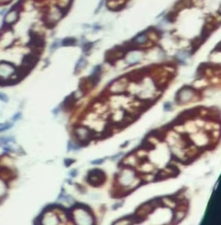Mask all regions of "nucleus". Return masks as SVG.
<instances>
[{"instance_id": "6e6552de", "label": "nucleus", "mask_w": 221, "mask_h": 225, "mask_svg": "<svg viewBox=\"0 0 221 225\" xmlns=\"http://www.w3.org/2000/svg\"><path fill=\"white\" fill-rule=\"evenodd\" d=\"M13 127V124L11 122H5V123H1L0 124V132L6 131L8 129H11Z\"/></svg>"}, {"instance_id": "f03ea898", "label": "nucleus", "mask_w": 221, "mask_h": 225, "mask_svg": "<svg viewBox=\"0 0 221 225\" xmlns=\"http://www.w3.org/2000/svg\"><path fill=\"white\" fill-rule=\"evenodd\" d=\"M106 180L104 173L100 169H92L89 171L87 176V182L92 186H100Z\"/></svg>"}, {"instance_id": "20e7f679", "label": "nucleus", "mask_w": 221, "mask_h": 225, "mask_svg": "<svg viewBox=\"0 0 221 225\" xmlns=\"http://www.w3.org/2000/svg\"><path fill=\"white\" fill-rule=\"evenodd\" d=\"M7 193V184L5 180L0 179V199H3Z\"/></svg>"}, {"instance_id": "2eb2a0df", "label": "nucleus", "mask_w": 221, "mask_h": 225, "mask_svg": "<svg viewBox=\"0 0 221 225\" xmlns=\"http://www.w3.org/2000/svg\"><path fill=\"white\" fill-rule=\"evenodd\" d=\"M91 48H92V44H90V43H86V44L84 46V48H84L85 51H87V50H89Z\"/></svg>"}, {"instance_id": "ddd939ff", "label": "nucleus", "mask_w": 221, "mask_h": 225, "mask_svg": "<svg viewBox=\"0 0 221 225\" xmlns=\"http://www.w3.org/2000/svg\"><path fill=\"white\" fill-rule=\"evenodd\" d=\"M8 11V9L7 8H2L1 10H0V17H4L5 14Z\"/></svg>"}, {"instance_id": "4468645a", "label": "nucleus", "mask_w": 221, "mask_h": 225, "mask_svg": "<svg viewBox=\"0 0 221 225\" xmlns=\"http://www.w3.org/2000/svg\"><path fill=\"white\" fill-rule=\"evenodd\" d=\"M164 109H166L167 111H169V110H170V109H172V106H171V104H170L169 103H165V105H164Z\"/></svg>"}, {"instance_id": "f8f14e48", "label": "nucleus", "mask_w": 221, "mask_h": 225, "mask_svg": "<svg viewBox=\"0 0 221 225\" xmlns=\"http://www.w3.org/2000/svg\"><path fill=\"white\" fill-rule=\"evenodd\" d=\"M74 161H75L74 160H72V159H66L65 161H64V162H65V165L67 167H69V166L72 165Z\"/></svg>"}, {"instance_id": "423d86ee", "label": "nucleus", "mask_w": 221, "mask_h": 225, "mask_svg": "<svg viewBox=\"0 0 221 225\" xmlns=\"http://www.w3.org/2000/svg\"><path fill=\"white\" fill-rule=\"evenodd\" d=\"M141 148H144L146 150H151V149H154L155 148V146L154 144H152V142H150L148 139H145L143 140V144L141 145Z\"/></svg>"}, {"instance_id": "f3484780", "label": "nucleus", "mask_w": 221, "mask_h": 225, "mask_svg": "<svg viewBox=\"0 0 221 225\" xmlns=\"http://www.w3.org/2000/svg\"><path fill=\"white\" fill-rule=\"evenodd\" d=\"M70 175H71L72 177H75V176L77 175V171H76V170H73Z\"/></svg>"}, {"instance_id": "9d476101", "label": "nucleus", "mask_w": 221, "mask_h": 225, "mask_svg": "<svg viewBox=\"0 0 221 225\" xmlns=\"http://www.w3.org/2000/svg\"><path fill=\"white\" fill-rule=\"evenodd\" d=\"M0 101H2V102H4V103H8V101H9V97H8V96H7L5 93L1 92V91H0Z\"/></svg>"}, {"instance_id": "f257e3e1", "label": "nucleus", "mask_w": 221, "mask_h": 225, "mask_svg": "<svg viewBox=\"0 0 221 225\" xmlns=\"http://www.w3.org/2000/svg\"><path fill=\"white\" fill-rule=\"evenodd\" d=\"M17 67L7 61H0V84H8L9 79L16 73Z\"/></svg>"}, {"instance_id": "7ed1b4c3", "label": "nucleus", "mask_w": 221, "mask_h": 225, "mask_svg": "<svg viewBox=\"0 0 221 225\" xmlns=\"http://www.w3.org/2000/svg\"><path fill=\"white\" fill-rule=\"evenodd\" d=\"M19 18V11L17 8H12L8 11L4 16V24L5 26H11Z\"/></svg>"}, {"instance_id": "a211bd4d", "label": "nucleus", "mask_w": 221, "mask_h": 225, "mask_svg": "<svg viewBox=\"0 0 221 225\" xmlns=\"http://www.w3.org/2000/svg\"><path fill=\"white\" fill-rule=\"evenodd\" d=\"M0 124H1V123H0Z\"/></svg>"}, {"instance_id": "9b49d317", "label": "nucleus", "mask_w": 221, "mask_h": 225, "mask_svg": "<svg viewBox=\"0 0 221 225\" xmlns=\"http://www.w3.org/2000/svg\"><path fill=\"white\" fill-rule=\"evenodd\" d=\"M21 117H22V113H21V112H17V113H16V114L12 116V121H13V122L18 121V120L21 119Z\"/></svg>"}, {"instance_id": "0eeeda50", "label": "nucleus", "mask_w": 221, "mask_h": 225, "mask_svg": "<svg viewBox=\"0 0 221 225\" xmlns=\"http://www.w3.org/2000/svg\"><path fill=\"white\" fill-rule=\"evenodd\" d=\"M148 37L146 35H139L134 40V44H138V43H144L145 42H147Z\"/></svg>"}, {"instance_id": "39448f33", "label": "nucleus", "mask_w": 221, "mask_h": 225, "mask_svg": "<svg viewBox=\"0 0 221 225\" xmlns=\"http://www.w3.org/2000/svg\"><path fill=\"white\" fill-rule=\"evenodd\" d=\"M11 142H15L13 137H0V147H3L6 144H9Z\"/></svg>"}, {"instance_id": "dca6fc26", "label": "nucleus", "mask_w": 221, "mask_h": 225, "mask_svg": "<svg viewBox=\"0 0 221 225\" xmlns=\"http://www.w3.org/2000/svg\"><path fill=\"white\" fill-rule=\"evenodd\" d=\"M103 161L104 160H99V161H92V164H97V165H99V164H101V163H103Z\"/></svg>"}, {"instance_id": "1a4fd4ad", "label": "nucleus", "mask_w": 221, "mask_h": 225, "mask_svg": "<svg viewBox=\"0 0 221 225\" xmlns=\"http://www.w3.org/2000/svg\"><path fill=\"white\" fill-rule=\"evenodd\" d=\"M74 42H75V40L73 38H67L65 40H63V42H62V44L64 46H71L73 45L74 44Z\"/></svg>"}]
</instances>
